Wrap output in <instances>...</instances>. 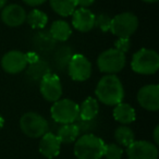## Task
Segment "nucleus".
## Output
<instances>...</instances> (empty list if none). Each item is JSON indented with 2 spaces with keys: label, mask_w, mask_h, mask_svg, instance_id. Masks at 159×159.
<instances>
[{
  "label": "nucleus",
  "mask_w": 159,
  "mask_h": 159,
  "mask_svg": "<svg viewBox=\"0 0 159 159\" xmlns=\"http://www.w3.org/2000/svg\"><path fill=\"white\" fill-rule=\"evenodd\" d=\"M96 97L107 106H116L122 102L124 89L121 81L115 74H108L102 77L95 89Z\"/></svg>",
  "instance_id": "obj_1"
},
{
  "label": "nucleus",
  "mask_w": 159,
  "mask_h": 159,
  "mask_svg": "<svg viewBox=\"0 0 159 159\" xmlns=\"http://www.w3.org/2000/svg\"><path fill=\"white\" fill-rule=\"evenodd\" d=\"M105 143L94 134L81 136L74 145V155L77 159H100L104 156Z\"/></svg>",
  "instance_id": "obj_2"
},
{
  "label": "nucleus",
  "mask_w": 159,
  "mask_h": 159,
  "mask_svg": "<svg viewBox=\"0 0 159 159\" xmlns=\"http://www.w3.org/2000/svg\"><path fill=\"white\" fill-rule=\"evenodd\" d=\"M133 71L139 74H155L159 69V56L152 49H139L134 53L131 62Z\"/></svg>",
  "instance_id": "obj_3"
},
{
  "label": "nucleus",
  "mask_w": 159,
  "mask_h": 159,
  "mask_svg": "<svg viewBox=\"0 0 159 159\" xmlns=\"http://www.w3.org/2000/svg\"><path fill=\"white\" fill-rule=\"evenodd\" d=\"M50 112L52 119L58 123H74L80 117V106L71 99L60 98L53 102Z\"/></svg>",
  "instance_id": "obj_4"
},
{
  "label": "nucleus",
  "mask_w": 159,
  "mask_h": 159,
  "mask_svg": "<svg viewBox=\"0 0 159 159\" xmlns=\"http://www.w3.org/2000/svg\"><path fill=\"white\" fill-rule=\"evenodd\" d=\"M20 128L26 136L32 139L42 137L48 131V122L36 112H26L20 119Z\"/></svg>",
  "instance_id": "obj_5"
},
{
  "label": "nucleus",
  "mask_w": 159,
  "mask_h": 159,
  "mask_svg": "<svg viewBox=\"0 0 159 159\" xmlns=\"http://www.w3.org/2000/svg\"><path fill=\"white\" fill-rule=\"evenodd\" d=\"M125 61V55L123 52L111 48L100 53L97 59V66L102 73L116 74L124 68Z\"/></svg>",
  "instance_id": "obj_6"
},
{
  "label": "nucleus",
  "mask_w": 159,
  "mask_h": 159,
  "mask_svg": "<svg viewBox=\"0 0 159 159\" xmlns=\"http://www.w3.org/2000/svg\"><path fill=\"white\" fill-rule=\"evenodd\" d=\"M139 26L136 16L130 12L120 13L111 20L110 31L119 38H130L135 33Z\"/></svg>",
  "instance_id": "obj_7"
},
{
  "label": "nucleus",
  "mask_w": 159,
  "mask_h": 159,
  "mask_svg": "<svg viewBox=\"0 0 159 159\" xmlns=\"http://www.w3.org/2000/svg\"><path fill=\"white\" fill-rule=\"evenodd\" d=\"M69 75L71 79L79 82L86 81L92 74V64L85 56L75 53L70 59L68 66Z\"/></svg>",
  "instance_id": "obj_8"
},
{
  "label": "nucleus",
  "mask_w": 159,
  "mask_h": 159,
  "mask_svg": "<svg viewBox=\"0 0 159 159\" xmlns=\"http://www.w3.org/2000/svg\"><path fill=\"white\" fill-rule=\"evenodd\" d=\"M40 93L48 102H57L62 96V85L60 79L55 74L44 75L40 81Z\"/></svg>",
  "instance_id": "obj_9"
},
{
  "label": "nucleus",
  "mask_w": 159,
  "mask_h": 159,
  "mask_svg": "<svg viewBox=\"0 0 159 159\" xmlns=\"http://www.w3.org/2000/svg\"><path fill=\"white\" fill-rule=\"evenodd\" d=\"M126 155L129 159H157L158 149L155 144L148 141H134L128 146Z\"/></svg>",
  "instance_id": "obj_10"
},
{
  "label": "nucleus",
  "mask_w": 159,
  "mask_h": 159,
  "mask_svg": "<svg viewBox=\"0 0 159 159\" xmlns=\"http://www.w3.org/2000/svg\"><path fill=\"white\" fill-rule=\"evenodd\" d=\"M137 102L146 110L157 111L159 109V86L157 84L143 86L137 93Z\"/></svg>",
  "instance_id": "obj_11"
},
{
  "label": "nucleus",
  "mask_w": 159,
  "mask_h": 159,
  "mask_svg": "<svg viewBox=\"0 0 159 159\" xmlns=\"http://www.w3.org/2000/svg\"><path fill=\"white\" fill-rule=\"evenodd\" d=\"M27 60L24 52L19 50H11L7 52L1 59V66L7 73L16 74L26 68Z\"/></svg>",
  "instance_id": "obj_12"
},
{
  "label": "nucleus",
  "mask_w": 159,
  "mask_h": 159,
  "mask_svg": "<svg viewBox=\"0 0 159 159\" xmlns=\"http://www.w3.org/2000/svg\"><path fill=\"white\" fill-rule=\"evenodd\" d=\"M95 14L87 8L75 9L72 14V25L80 32H89L95 26Z\"/></svg>",
  "instance_id": "obj_13"
},
{
  "label": "nucleus",
  "mask_w": 159,
  "mask_h": 159,
  "mask_svg": "<svg viewBox=\"0 0 159 159\" xmlns=\"http://www.w3.org/2000/svg\"><path fill=\"white\" fill-rule=\"evenodd\" d=\"M1 20L6 25L10 27L20 26L26 21V12L21 6L9 5L2 8Z\"/></svg>",
  "instance_id": "obj_14"
},
{
  "label": "nucleus",
  "mask_w": 159,
  "mask_h": 159,
  "mask_svg": "<svg viewBox=\"0 0 159 159\" xmlns=\"http://www.w3.org/2000/svg\"><path fill=\"white\" fill-rule=\"evenodd\" d=\"M60 147H61V142L57 135L47 132L42 136L39 142V152L46 158L51 159L57 157L60 152Z\"/></svg>",
  "instance_id": "obj_15"
},
{
  "label": "nucleus",
  "mask_w": 159,
  "mask_h": 159,
  "mask_svg": "<svg viewBox=\"0 0 159 159\" xmlns=\"http://www.w3.org/2000/svg\"><path fill=\"white\" fill-rule=\"evenodd\" d=\"M113 118L119 123L129 124L135 121L136 115H135L134 108L131 105L121 102L118 105H116L115 109H113Z\"/></svg>",
  "instance_id": "obj_16"
},
{
  "label": "nucleus",
  "mask_w": 159,
  "mask_h": 159,
  "mask_svg": "<svg viewBox=\"0 0 159 159\" xmlns=\"http://www.w3.org/2000/svg\"><path fill=\"white\" fill-rule=\"evenodd\" d=\"M72 34V30L68 22L63 20H58L51 24L50 27V35L53 39L64 42Z\"/></svg>",
  "instance_id": "obj_17"
},
{
  "label": "nucleus",
  "mask_w": 159,
  "mask_h": 159,
  "mask_svg": "<svg viewBox=\"0 0 159 159\" xmlns=\"http://www.w3.org/2000/svg\"><path fill=\"white\" fill-rule=\"evenodd\" d=\"M52 10L61 16H70L77 7L76 0H49Z\"/></svg>",
  "instance_id": "obj_18"
},
{
  "label": "nucleus",
  "mask_w": 159,
  "mask_h": 159,
  "mask_svg": "<svg viewBox=\"0 0 159 159\" xmlns=\"http://www.w3.org/2000/svg\"><path fill=\"white\" fill-rule=\"evenodd\" d=\"M98 111H99L98 102L95 98L89 97L80 106V117L83 120L89 121L98 115Z\"/></svg>",
  "instance_id": "obj_19"
},
{
  "label": "nucleus",
  "mask_w": 159,
  "mask_h": 159,
  "mask_svg": "<svg viewBox=\"0 0 159 159\" xmlns=\"http://www.w3.org/2000/svg\"><path fill=\"white\" fill-rule=\"evenodd\" d=\"M79 134H80L79 126L74 123H69V124H63L59 129L57 136L61 143L70 144L72 142L76 141Z\"/></svg>",
  "instance_id": "obj_20"
},
{
  "label": "nucleus",
  "mask_w": 159,
  "mask_h": 159,
  "mask_svg": "<svg viewBox=\"0 0 159 159\" xmlns=\"http://www.w3.org/2000/svg\"><path fill=\"white\" fill-rule=\"evenodd\" d=\"M26 21L29 25L33 29H43L48 22V16L45 12L37 9H33L26 14Z\"/></svg>",
  "instance_id": "obj_21"
},
{
  "label": "nucleus",
  "mask_w": 159,
  "mask_h": 159,
  "mask_svg": "<svg viewBox=\"0 0 159 159\" xmlns=\"http://www.w3.org/2000/svg\"><path fill=\"white\" fill-rule=\"evenodd\" d=\"M134 137V133L129 126L121 125L115 131V139L117 143L124 147L130 146L135 141Z\"/></svg>",
  "instance_id": "obj_22"
},
{
  "label": "nucleus",
  "mask_w": 159,
  "mask_h": 159,
  "mask_svg": "<svg viewBox=\"0 0 159 159\" xmlns=\"http://www.w3.org/2000/svg\"><path fill=\"white\" fill-rule=\"evenodd\" d=\"M123 155V149L117 144H105L104 156L107 159H121Z\"/></svg>",
  "instance_id": "obj_23"
},
{
  "label": "nucleus",
  "mask_w": 159,
  "mask_h": 159,
  "mask_svg": "<svg viewBox=\"0 0 159 159\" xmlns=\"http://www.w3.org/2000/svg\"><path fill=\"white\" fill-rule=\"evenodd\" d=\"M111 20L112 19L107 14H99L95 16V26L100 29L102 32H108L111 27Z\"/></svg>",
  "instance_id": "obj_24"
},
{
  "label": "nucleus",
  "mask_w": 159,
  "mask_h": 159,
  "mask_svg": "<svg viewBox=\"0 0 159 159\" xmlns=\"http://www.w3.org/2000/svg\"><path fill=\"white\" fill-rule=\"evenodd\" d=\"M131 43H130V39L129 38H119V39L117 40V43H116V47L115 48L117 49V50L121 51V52L125 53L129 51V49H130V46H131Z\"/></svg>",
  "instance_id": "obj_25"
},
{
  "label": "nucleus",
  "mask_w": 159,
  "mask_h": 159,
  "mask_svg": "<svg viewBox=\"0 0 159 159\" xmlns=\"http://www.w3.org/2000/svg\"><path fill=\"white\" fill-rule=\"evenodd\" d=\"M94 1L95 0H76V3L77 6H80V8H89L93 5Z\"/></svg>",
  "instance_id": "obj_26"
},
{
  "label": "nucleus",
  "mask_w": 159,
  "mask_h": 159,
  "mask_svg": "<svg viewBox=\"0 0 159 159\" xmlns=\"http://www.w3.org/2000/svg\"><path fill=\"white\" fill-rule=\"evenodd\" d=\"M25 56H26L27 63H36L38 61V56L35 52H30L29 55H25Z\"/></svg>",
  "instance_id": "obj_27"
},
{
  "label": "nucleus",
  "mask_w": 159,
  "mask_h": 159,
  "mask_svg": "<svg viewBox=\"0 0 159 159\" xmlns=\"http://www.w3.org/2000/svg\"><path fill=\"white\" fill-rule=\"evenodd\" d=\"M26 5L32 6V7H36V6L43 5V3L46 1V0H23Z\"/></svg>",
  "instance_id": "obj_28"
},
{
  "label": "nucleus",
  "mask_w": 159,
  "mask_h": 159,
  "mask_svg": "<svg viewBox=\"0 0 159 159\" xmlns=\"http://www.w3.org/2000/svg\"><path fill=\"white\" fill-rule=\"evenodd\" d=\"M158 134H159V126L157 125L156 128H155V130H154V141H155V143H156V144H159Z\"/></svg>",
  "instance_id": "obj_29"
},
{
  "label": "nucleus",
  "mask_w": 159,
  "mask_h": 159,
  "mask_svg": "<svg viewBox=\"0 0 159 159\" xmlns=\"http://www.w3.org/2000/svg\"><path fill=\"white\" fill-rule=\"evenodd\" d=\"M7 3V0H0V9H2Z\"/></svg>",
  "instance_id": "obj_30"
},
{
  "label": "nucleus",
  "mask_w": 159,
  "mask_h": 159,
  "mask_svg": "<svg viewBox=\"0 0 159 159\" xmlns=\"http://www.w3.org/2000/svg\"><path fill=\"white\" fill-rule=\"evenodd\" d=\"M3 124H5V120H3V118L1 117V116H0V130L2 129Z\"/></svg>",
  "instance_id": "obj_31"
},
{
  "label": "nucleus",
  "mask_w": 159,
  "mask_h": 159,
  "mask_svg": "<svg viewBox=\"0 0 159 159\" xmlns=\"http://www.w3.org/2000/svg\"><path fill=\"white\" fill-rule=\"evenodd\" d=\"M143 1H145V2H147V3H154V2H157L158 0H143Z\"/></svg>",
  "instance_id": "obj_32"
}]
</instances>
